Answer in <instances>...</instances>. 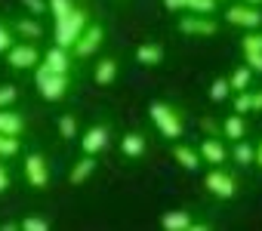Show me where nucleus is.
<instances>
[{"mask_svg":"<svg viewBox=\"0 0 262 231\" xmlns=\"http://www.w3.org/2000/svg\"><path fill=\"white\" fill-rule=\"evenodd\" d=\"M56 22H59V28H56L59 47H62V50H71V47L77 43V37H80V28L86 25V16H83V13H68V16L56 19Z\"/></svg>","mask_w":262,"mask_h":231,"instance_id":"obj_1","label":"nucleus"},{"mask_svg":"<svg viewBox=\"0 0 262 231\" xmlns=\"http://www.w3.org/2000/svg\"><path fill=\"white\" fill-rule=\"evenodd\" d=\"M37 86H40V96H43V99L56 102V99H62V96H65V74L50 71V68L43 65V68L37 71Z\"/></svg>","mask_w":262,"mask_h":231,"instance_id":"obj_2","label":"nucleus"},{"mask_svg":"<svg viewBox=\"0 0 262 231\" xmlns=\"http://www.w3.org/2000/svg\"><path fill=\"white\" fill-rule=\"evenodd\" d=\"M151 121L158 124V130L167 136V139H179L182 136V124H179V118L167 108V105H151Z\"/></svg>","mask_w":262,"mask_h":231,"instance_id":"obj_3","label":"nucleus"},{"mask_svg":"<svg viewBox=\"0 0 262 231\" xmlns=\"http://www.w3.org/2000/svg\"><path fill=\"white\" fill-rule=\"evenodd\" d=\"M7 53H10V65H13V68H31V65H37V50H34L31 43H25V47H10Z\"/></svg>","mask_w":262,"mask_h":231,"instance_id":"obj_4","label":"nucleus"},{"mask_svg":"<svg viewBox=\"0 0 262 231\" xmlns=\"http://www.w3.org/2000/svg\"><path fill=\"white\" fill-rule=\"evenodd\" d=\"M207 188H210L213 194H219V197H231V194H234V179L225 176V173H219V170H213V173L207 176Z\"/></svg>","mask_w":262,"mask_h":231,"instance_id":"obj_5","label":"nucleus"},{"mask_svg":"<svg viewBox=\"0 0 262 231\" xmlns=\"http://www.w3.org/2000/svg\"><path fill=\"white\" fill-rule=\"evenodd\" d=\"M228 22H231V25H247V28H256V25L262 22V16H259L256 10H247V7H234V10H228Z\"/></svg>","mask_w":262,"mask_h":231,"instance_id":"obj_6","label":"nucleus"},{"mask_svg":"<svg viewBox=\"0 0 262 231\" xmlns=\"http://www.w3.org/2000/svg\"><path fill=\"white\" fill-rule=\"evenodd\" d=\"M108 145V130L105 127H93L86 136H83V151L86 154H96V151H102Z\"/></svg>","mask_w":262,"mask_h":231,"instance_id":"obj_7","label":"nucleus"},{"mask_svg":"<svg viewBox=\"0 0 262 231\" xmlns=\"http://www.w3.org/2000/svg\"><path fill=\"white\" fill-rule=\"evenodd\" d=\"M77 40H83V43H74L71 50H74L77 56H90V53L102 43V28H90V31H86L83 37H77Z\"/></svg>","mask_w":262,"mask_h":231,"instance_id":"obj_8","label":"nucleus"},{"mask_svg":"<svg viewBox=\"0 0 262 231\" xmlns=\"http://www.w3.org/2000/svg\"><path fill=\"white\" fill-rule=\"evenodd\" d=\"M25 167H28L31 182H34L37 188H43V185H47V179H50V176H47V164H43V157H40V154H31Z\"/></svg>","mask_w":262,"mask_h":231,"instance_id":"obj_9","label":"nucleus"},{"mask_svg":"<svg viewBox=\"0 0 262 231\" xmlns=\"http://www.w3.org/2000/svg\"><path fill=\"white\" fill-rule=\"evenodd\" d=\"M22 127H25V121L19 118V114H13V111L0 114V136H19Z\"/></svg>","mask_w":262,"mask_h":231,"instance_id":"obj_10","label":"nucleus"},{"mask_svg":"<svg viewBox=\"0 0 262 231\" xmlns=\"http://www.w3.org/2000/svg\"><path fill=\"white\" fill-rule=\"evenodd\" d=\"M120 148H123V154H129V157H139V154H145V139H142L139 133H129V136H123Z\"/></svg>","mask_w":262,"mask_h":231,"instance_id":"obj_11","label":"nucleus"},{"mask_svg":"<svg viewBox=\"0 0 262 231\" xmlns=\"http://www.w3.org/2000/svg\"><path fill=\"white\" fill-rule=\"evenodd\" d=\"M47 68H50V71H59V74H65V71H68V53H65L62 47L50 50V53H47Z\"/></svg>","mask_w":262,"mask_h":231,"instance_id":"obj_12","label":"nucleus"},{"mask_svg":"<svg viewBox=\"0 0 262 231\" xmlns=\"http://www.w3.org/2000/svg\"><path fill=\"white\" fill-rule=\"evenodd\" d=\"M201 154H204L207 164H222V160H225V148H222L216 139H207V142L201 145Z\"/></svg>","mask_w":262,"mask_h":231,"instance_id":"obj_13","label":"nucleus"},{"mask_svg":"<svg viewBox=\"0 0 262 231\" xmlns=\"http://www.w3.org/2000/svg\"><path fill=\"white\" fill-rule=\"evenodd\" d=\"M161 225L170 228V231H182V228H191V219H188V213L176 210V213H167V216L161 219Z\"/></svg>","mask_w":262,"mask_h":231,"instance_id":"obj_14","label":"nucleus"},{"mask_svg":"<svg viewBox=\"0 0 262 231\" xmlns=\"http://www.w3.org/2000/svg\"><path fill=\"white\" fill-rule=\"evenodd\" d=\"M136 59H139L142 65H161L164 50H161V47H155V43H148V47H139V50H136Z\"/></svg>","mask_w":262,"mask_h":231,"instance_id":"obj_15","label":"nucleus"},{"mask_svg":"<svg viewBox=\"0 0 262 231\" xmlns=\"http://www.w3.org/2000/svg\"><path fill=\"white\" fill-rule=\"evenodd\" d=\"M173 154H176V160H179L185 170H198V167H201V154H198V151H191V148H185V145H179Z\"/></svg>","mask_w":262,"mask_h":231,"instance_id":"obj_16","label":"nucleus"},{"mask_svg":"<svg viewBox=\"0 0 262 231\" xmlns=\"http://www.w3.org/2000/svg\"><path fill=\"white\" fill-rule=\"evenodd\" d=\"M93 170H96V160H93V157H83V160L71 170V185H80V182H83Z\"/></svg>","mask_w":262,"mask_h":231,"instance_id":"obj_17","label":"nucleus"},{"mask_svg":"<svg viewBox=\"0 0 262 231\" xmlns=\"http://www.w3.org/2000/svg\"><path fill=\"white\" fill-rule=\"evenodd\" d=\"M244 130H247V127H244V118H241V114H234V118L225 121V136H228V139H234V142L244 139Z\"/></svg>","mask_w":262,"mask_h":231,"instance_id":"obj_18","label":"nucleus"},{"mask_svg":"<svg viewBox=\"0 0 262 231\" xmlns=\"http://www.w3.org/2000/svg\"><path fill=\"white\" fill-rule=\"evenodd\" d=\"M114 74H117V65H114L111 59H105V62H99V68H96V83H111Z\"/></svg>","mask_w":262,"mask_h":231,"instance_id":"obj_19","label":"nucleus"},{"mask_svg":"<svg viewBox=\"0 0 262 231\" xmlns=\"http://www.w3.org/2000/svg\"><path fill=\"white\" fill-rule=\"evenodd\" d=\"M228 93H231L228 80H219V77H216V80L210 83V99H213V102H222V99H228Z\"/></svg>","mask_w":262,"mask_h":231,"instance_id":"obj_20","label":"nucleus"},{"mask_svg":"<svg viewBox=\"0 0 262 231\" xmlns=\"http://www.w3.org/2000/svg\"><path fill=\"white\" fill-rule=\"evenodd\" d=\"M228 86H231V89H247V86H250V68H237V71L231 74Z\"/></svg>","mask_w":262,"mask_h":231,"instance_id":"obj_21","label":"nucleus"},{"mask_svg":"<svg viewBox=\"0 0 262 231\" xmlns=\"http://www.w3.org/2000/svg\"><path fill=\"white\" fill-rule=\"evenodd\" d=\"M253 157H256V151H253L247 142L237 139V145H234V160H237V164H253Z\"/></svg>","mask_w":262,"mask_h":231,"instance_id":"obj_22","label":"nucleus"},{"mask_svg":"<svg viewBox=\"0 0 262 231\" xmlns=\"http://www.w3.org/2000/svg\"><path fill=\"white\" fill-rule=\"evenodd\" d=\"M59 133H62V139H74L77 136V121L71 118V114H65V118L59 121Z\"/></svg>","mask_w":262,"mask_h":231,"instance_id":"obj_23","label":"nucleus"},{"mask_svg":"<svg viewBox=\"0 0 262 231\" xmlns=\"http://www.w3.org/2000/svg\"><path fill=\"white\" fill-rule=\"evenodd\" d=\"M19 34H25V37L37 40V37H40V25H37V22H31V19H22V22H19Z\"/></svg>","mask_w":262,"mask_h":231,"instance_id":"obj_24","label":"nucleus"},{"mask_svg":"<svg viewBox=\"0 0 262 231\" xmlns=\"http://www.w3.org/2000/svg\"><path fill=\"white\" fill-rule=\"evenodd\" d=\"M182 28H185V31H194V34H210V31H213L210 22H198V19H194V22H182Z\"/></svg>","mask_w":262,"mask_h":231,"instance_id":"obj_25","label":"nucleus"},{"mask_svg":"<svg viewBox=\"0 0 262 231\" xmlns=\"http://www.w3.org/2000/svg\"><path fill=\"white\" fill-rule=\"evenodd\" d=\"M234 108H237V114H247V111H250V108H253V96H250V93H244V89H241V96H237V99H234Z\"/></svg>","mask_w":262,"mask_h":231,"instance_id":"obj_26","label":"nucleus"},{"mask_svg":"<svg viewBox=\"0 0 262 231\" xmlns=\"http://www.w3.org/2000/svg\"><path fill=\"white\" fill-rule=\"evenodd\" d=\"M19 151V142L13 136H0V154H16Z\"/></svg>","mask_w":262,"mask_h":231,"instance_id":"obj_27","label":"nucleus"},{"mask_svg":"<svg viewBox=\"0 0 262 231\" xmlns=\"http://www.w3.org/2000/svg\"><path fill=\"white\" fill-rule=\"evenodd\" d=\"M250 53H262V37H247L244 40V56H250Z\"/></svg>","mask_w":262,"mask_h":231,"instance_id":"obj_28","label":"nucleus"},{"mask_svg":"<svg viewBox=\"0 0 262 231\" xmlns=\"http://www.w3.org/2000/svg\"><path fill=\"white\" fill-rule=\"evenodd\" d=\"M53 10H56V19H62V16L71 13V4L68 0H53Z\"/></svg>","mask_w":262,"mask_h":231,"instance_id":"obj_29","label":"nucleus"},{"mask_svg":"<svg viewBox=\"0 0 262 231\" xmlns=\"http://www.w3.org/2000/svg\"><path fill=\"white\" fill-rule=\"evenodd\" d=\"M47 225H50L47 219H25V222H22V228H28V231H40V228H47Z\"/></svg>","mask_w":262,"mask_h":231,"instance_id":"obj_30","label":"nucleus"},{"mask_svg":"<svg viewBox=\"0 0 262 231\" xmlns=\"http://www.w3.org/2000/svg\"><path fill=\"white\" fill-rule=\"evenodd\" d=\"M16 99V86H0V105H10Z\"/></svg>","mask_w":262,"mask_h":231,"instance_id":"obj_31","label":"nucleus"},{"mask_svg":"<svg viewBox=\"0 0 262 231\" xmlns=\"http://www.w3.org/2000/svg\"><path fill=\"white\" fill-rule=\"evenodd\" d=\"M191 10H201V13H210L213 10V0H188Z\"/></svg>","mask_w":262,"mask_h":231,"instance_id":"obj_32","label":"nucleus"},{"mask_svg":"<svg viewBox=\"0 0 262 231\" xmlns=\"http://www.w3.org/2000/svg\"><path fill=\"white\" fill-rule=\"evenodd\" d=\"M22 4H25L31 13H43V10H47V4H43V0H22Z\"/></svg>","mask_w":262,"mask_h":231,"instance_id":"obj_33","label":"nucleus"},{"mask_svg":"<svg viewBox=\"0 0 262 231\" xmlns=\"http://www.w3.org/2000/svg\"><path fill=\"white\" fill-rule=\"evenodd\" d=\"M244 59H247L256 71H262V53H250V56H244Z\"/></svg>","mask_w":262,"mask_h":231,"instance_id":"obj_34","label":"nucleus"},{"mask_svg":"<svg viewBox=\"0 0 262 231\" xmlns=\"http://www.w3.org/2000/svg\"><path fill=\"white\" fill-rule=\"evenodd\" d=\"M7 188H10V176H7L4 164H0V191H7Z\"/></svg>","mask_w":262,"mask_h":231,"instance_id":"obj_35","label":"nucleus"},{"mask_svg":"<svg viewBox=\"0 0 262 231\" xmlns=\"http://www.w3.org/2000/svg\"><path fill=\"white\" fill-rule=\"evenodd\" d=\"M13 43H10V34L4 31V28H0V53H4V50H10Z\"/></svg>","mask_w":262,"mask_h":231,"instance_id":"obj_36","label":"nucleus"},{"mask_svg":"<svg viewBox=\"0 0 262 231\" xmlns=\"http://www.w3.org/2000/svg\"><path fill=\"white\" fill-rule=\"evenodd\" d=\"M188 0H167V7H173V10H179V7H185Z\"/></svg>","mask_w":262,"mask_h":231,"instance_id":"obj_37","label":"nucleus"},{"mask_svg":"<svg viewBox=\"0 0 262 231\" xmlns=\"http://www.w3.org/2000/svg\"><path fill=\"white\" fill-rule=\"evenodd\" d=\"M253 108H262V93H256V96H253Z\"/></svg>","mask_w":262,"mask_h":231,"instance_id":"obj_38","label":"nucleus"},{"mask_svg":"<svg viewBox=\"0 0 262 231\" xmlns=\"http://www.w3.org/2000/svg\"><path fill=\"white\" fill-rule=\"evenodd\" d=\"M253 160H256V164H259V167H262V145H259V148H256V157H253Z\"/></svg>","mask_w":262,"mask_h":231,"instance_id":"obj_39","label":"nucleus"}]
</instances>
